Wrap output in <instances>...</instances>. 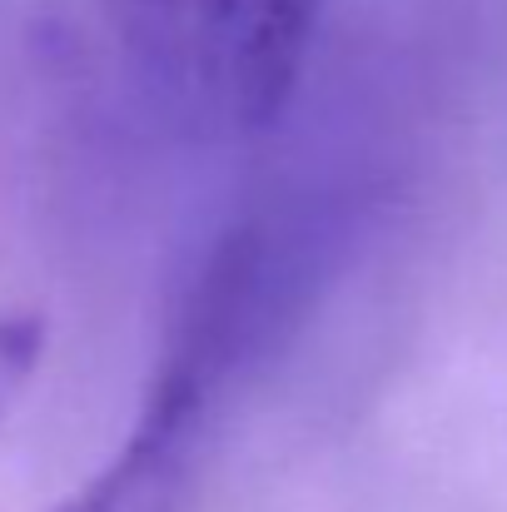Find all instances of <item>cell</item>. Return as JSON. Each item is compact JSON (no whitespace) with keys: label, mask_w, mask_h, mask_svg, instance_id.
I'll use <instances>...</instances> for the list:
<instances>
[{"label":"cell","mask_w":507,"mask_h":512,"mask_svg":"<svg viewBox=\"0 0 507 512\" xmlns=\"http://www.w3.org/2000/svg\"><path fill=\"white\" fill-rule=\"evenodd\" d=\"M334 204L239 219L174 304L160 363L115 458L55 512H189L239 393L299 329L338 259Z\"/></svg>","instance_id":"cell-1"},{"label":"cell","mask_w":507,"mask_h":512,"mask_svg":"<svg viewBox=\"0 0 507 512\" xmlns=\"http://www.w3.org/2000/svg\"><path fill=\"white\" fill-rule=\"evenodd\" d=\"M329 0H100L130 70L204 135L269 130Z\"/></svg>","instance_id":"cell-2"},{"label":"cell","mask_w":507,"mask_h":512,"mask_svg":"<svg viewBox=\"0 0 507 512\" xmlns=\"http://www.w3.org/2000/svg\"><path fill=\"white\" fill-rule=\"evenodd\" d=\"M45 353V319L40 314H0V428L25 398Z\"/></svg>","instance_id":"cell-3"}]
</instances>
